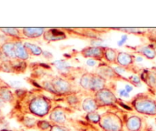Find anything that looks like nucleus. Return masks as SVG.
Wrapping results in <instances>:
<instances>
[{"mask_svg":"<svg viewBox=\"0 0 156 131\" xmlns=\"http://www.w3.org/2000/svg\"><path fill=\"white\" fill-rule=\"evenodd\" d=\"M27 109L33 115L39 117H45L52 111V101L43 94H37L27 102Z\"/></svg>","mask_w":156,"mask_h":131,"instance_id":"1","label":"nucleus"},{"mask_svg":"<svg viewBox=\"0 0 156 131\" xmlns=\"http://www.w3.org/2000/svg\"><path fill=\"white\" fill-rule=\"evenodd\" d=\"M136 112L148 116H156V101L146 94H139L131 101Z\"/></svg>","mask_w":156,"mask_h":131,"instance_id":"2","label":"nucleus"},{"mask_svg":"<svg viewBox=\"0 0 156 131\" xmlns=\"http://www.w3.org/2000/svg\"><path fill=\"white\" fill-rule=\"evenodd\" d=\"M98 124L106 131H122L123 126L121 118L111 111H106L101 115Z\"/></svg>","mask_w":156,"mask_h":131,"instance_id":"3","label":"nucleus"},{"mask_svg":"<svg viewBox=\"0 0 156 131\" xmlns=\"http://www.w3.org/2000/svg\"><path fill=\"white\" fill-rule=\"evenodd\" d=\"M93 97H94L99 107L112 106L116 104L118 101L114 91L107 87L94 93Z\"/></svg>","mask_w":156,"mask_h":131,"instance_id":"4","label":"nucleus"},{"mask_svg":"<svg viewBox=\"0 0 156 131\" xmlns=\"http://www.w3.org/2000/svg\"><path fill=\"white\" fill-rule=\"evenodd\" d=\"M52 84L56 91V94L59 95H69L72 94L73 85L69 81L62 77H54L51 79Z\"/></svg>","mask_w":156,"mask_h":131,"instance_id":"5","label":"nucleus"},{"mask_svg":"<svg viewBox=\"0 0 156 131\" xmlns=\"http://www.w3.org/2000/svg\"><path fill=\"white\" fill-rule=\"evenodd\" d=\"M105 49V47H99V46H90L82 49L80 51V54L85 58L101 61L104 59Z\"/></svg>","mask_w":156,"mask_h":131,"instance_id":"6","label":"nucleus"},{"mask_svg":"<svg viewBox=\"0 0 156 131\" xmlns=\"http://www.w3.org/2000/svg\"><path fill=\"white\" fill-rule=\"evenodd\" d=\"M43 38L47 42H53V41H62L67 38V35L63 30L56 28H50L45 30Z\"/></svg>","mask_w":156,"mask_h":131,"instance_id":"7","label":"nucleus"},{"mask_svg":"<svg viewBox=\"0 0 156 131\" xmlns=\"http://www.w3.org/2000/svg\"><path fill=\"white\" fill-rule=\"evenodd\" d=\"M49 119L55 124H63L66 121V114L65 110L61 107H55L49 114Z\"/></svg>","mask_w":156,"mask_h":131,"instance_id":"8","label":"nucleus"},{"mask_svg":"<svg viewBox=\"0 0 156 131\" xmlns=\"http://www.w3.org/2000/svg\"><path fill=\"white\" fill-rule=\"evenodd\" d=\"M107 80L98 73H91L89 91L94 94L97 91L106 88Z\"/></svg>","mask_w":156,"mask_h":131,"instance_id":"9","label":"nucleus"},{"mask_svg":"<svg viewBox=\"0 0 156 131\" xmlns=\"http://www.w3.org/2000/svg\"><path fill=\"white\" fill-rule=\"evenodd\" d=\"M96 73L101 75L106 80H108V79H119V78L122 79L123 78L116 73L114 68H112L107 64H100L98 67Z\"/></svg>","mask_w":156,"mask_h":131,"instance_id":"10","label":"nucleus"},{"mask_svg":"<svg viewBox=\"0 0 156 131\" xmlns=\"http://www.w3.org/2000/svg\"><path fill=\"white\" fill-rule=\"evenodd\" d=\"M15 40H8L0 45L2 54L9 60L16 59L15 53Z\"/></svg>","mask_w":156,"mask_h":131,"instance_id":"11","label":"nucleus"},{"mask_svg":"<svg viewBox=\"0 0 156 131\" xmlns=\"http://www.w3.org/2000/svg\"><path fill=\"white\" fill-rule=\"evenodd\" d=\"M135 62V59H134V56L129 53H126V52H118V55H117V62L116 64L120 67H123V68H126L130 67L133 66Z\"/></svg>","mask_w":156,"mask_h":131,"instance_id":"12","label":"nucleus"},{"mask_svg":"<svg viewBox=\"0 0 156 131\" xmlns=\"http://www.w3.org/2000/svg\"><path fill=\"white\" fill-rule=\"evenodd\" d=\"M15 53L16 59L21 61H27L30 57V54L26 50L24 43L21 40H15Z\"/></svg>","mask_w":156,"mask_h":131,"instance_id":"13","label":"nucleus"},{"mask_svg":"<svg viewBox=\"0 0 156 131\" xmlns=\"http://www.w3.org/2000/svg\"><path fill=\"white\" fill-rule=\"evenodd\" d=\"M46 29L42 27H24L21 30L22 36L28 39H37L43 37Z\"/></svg>","mask_w":156,"mask_h":131,"instance_id":"14","label":"nucleus"},{"mask_svg":"<svg viewBox=\"0 0 156 131\" xmlns=\"http://www.w3.org/2000/svg\"><path fill=\"white\" fill-rule=\"evenodd\" d=\"M143 126V120L137 115H132L126 119V126L128 131H139Z\"/></svg>","mask_w":156,"mask_h":131,"instance_id":"15","label":"nucleus"},{"mask_svg":"<svg viewBox=\"0 0 156 131\" xmlns=\"http://www.w3.org/2000/svg\"><path fill=\"white\" fill-rule=\"evenodd\" d=\"M136 52L148 59H153L156 57V49L152 44L140 46L136 50Z\"/></svg>","mask_w":156,"mask_h":131,"instance_id":"16","label":"nucleus"},{"mask_svg":"<svg viewBox=\"0 0 156 131\" xmlns=\"http://www.w3.org/2000/svg\"><path fill=\"white\" fill-rule=\"evenodd\" d=\"M0 97L5 103L12 104L15 101V93L7 85H0Z\"/></svg>","mask_w":156,"mask_h":131,"instance_id":"17","label":"nucleus"},{"mask_svg":"<svg viewBox=\"0 0 156 131\" xmlns=\"http://www.w3.org/2000/svg\"><path fill=\"white\" fill-rule=\"evenodd\" d=\"M140 79L146 82L148 86L156 88V72L143 70L140 74Z\"/></svg>","mask_w":156,"mask_h":131,"instance_id":"18","label":"nucleus"},{"mask_svg":"<svg viewBox=\"0 0 156 131\" xmlns=\"http://www.w3.org/2000/svg\"><path fill=\"white\" fill-rule=\"evenodd\" d=\"M82 108L85 112L88 113L94 112L99 108V105L94 97H88L84 99L82 103Z\"/></svg>","mask_w":156,"mask_h":131,"instance_id":"19","label":"nucleus"},{"mask_svg":"<svg viewBox=\"0 0 156 131\" xmlns=\"http://www.w3.org/2000/svg\"><path fill=\"white\" fill-rule=\"evenodd\" d=\"M0 31L4 34L5 36L11 37L12 40H21L23 37L21 30L18 28H14V27H3L0 28Z\"/></svg>","mask_w":156,"mask_h":131,"instance_id":"20","label":"nucleus"},{"mask_svg":"<svg viewBox=\"0 0 156 131\" xmlns=\"http://www.w3.org/2000/svg\"><path fill=\"white\" fill-rule=\"evenodd\" d=\"M118 52L115 49L111 47H105L104 52V59L108 63H116Z\"/></svg>","mask_w":156,"mask_h":131,"instance_id":"21","label":"nucleus"},{"mask_svg":"<svg viewBox=\"0 0 156 131\" xmlns=\"http://www.w3.org/2000/svg\"><path fill=\"white\" fill-rule=\"evenodd\" d=\"M11 66H12V73H21L25 71L27 68V64L25 61H21L19 59H13L10 60Z\"/></svg>","mask_w":156,"mask_h":131,"instance_id":"22","label":"nucleus"},{"mask_svg":"<svg viewBox=\"0 0 156 131\" xmlns=\"http://www.w3.org/2000/svg\"><path fill=\"white\" fill-rule=\"evenodd\" d=\"M24 45L30 55H33V56H39L41 55H42L43 53H44L42 48L41 47H39L38 45H37V44H32V43L30 42H24Z\"/></svg>","mask_w":156,"mask_h":131,"instance_id":"23","label":"nucleus"},{"mask_svg":"<svg viewBox=\"0 0 156 131\" xmlns=\"http://www.w3.org/2000/svg\"><path fill=\"white\" fill-rule=\"evenodd\" d=\"M91 78V73H85L84 74H82V76H81L80 80H79V85H80V86L82 87L84 90L89 91Z\"/></svg>","mask_w":156,"mask_h":131,"instance_id":"24","label":"nucleus"},{"mask_svg":"<svg viewBox=\"0 0 156 131\" xmlns=\"http://www.w3.org/2000/svg\"><path fill=\"white\" fill-rule=\"evenodd\" d=\"M85 118L88 121L91 122V123H99L101 120V115L98 112L94 111V112L88 113L85 116Z\"/></svg>","mask_w":156,"mask_h":131,"instance_id":"25","label":"nucleus"},{"mask_svg":"<svg viewBox=\"0 0 156 131\" xmlns=\"http://www.w3.org/2000/svg\"><path fill=\"white\" fill-rule=\"evenodd\" d=\"M66 101L68 104L71 105V106H76L79 104V97L76 94H73V93L66 96Z\"/></svg>","mask_w":156,"mask_h":131,"instance_id":"26","label":"nucleus"},{"mask_svg":"<svg viewBox=\"0 0 156 131\" xmlns=\"http://www.w3.org/2000/svg\"><path fill=\"white\" fill-rule=\"evenodd\" d=\"M42 85V88H44V90H46V91H48V92L53 93V94H56V90H55L54 87H53V84H52L51 80L50 81H48V80L44 81V82H42V85Z\"/></svg>","mask_w":156,"mask_h":131,"instance_id":"27","label":"nucleus"},{"mask_svg":"<svg viewBox=\"0 0 156 131\" xmlns=\"http://www.w3.org/2000/svg\"><path fill=\"white\" fill-rule=\"evenodd\" d=\"M53 65L56 67V69L59 70H61V71H66L69 66L68 63L65 61H62V60H57V61H55L53 62Z\"/></svg>","mask_w":156,"mask_h":131,"instance_id":"28","label":"nucleus"},{"mask_svg":"<svg viewBox=\"0 0 156 131\" xmlns=\"http://www.w3.org/2000/svg\"><path fill=\"white\" fill-rule=\"evenodd\" d=\"M37 126L41 130H47V129H50L52 125L50 124V122L47 120H38L37 122Z\"/></svg>","mask_w":156,"mask_h":131,"instance_id":"29","label":"nucleus"},{"mask_svg":"<svg viewBox=\"0 0 156 131\" xmlns=\"http://www.w3.org/2000/svg\"><path fill=\"white\" fill-rule=\"evenodd\" d=\"M37 121L34 117H24V120H23V123L27 127H33L34 126L37 125Z\"/></svg>","mask_w":156,"mask_h":131,"instance_id":"30","label":"nucleus"},{"mask_svg":"<svg viewBox=\"0 0 156 131\" xmlns=\"http://www.w3.org/2000/svg\"><path fill=\"white\" fill-rule=\"evenodd\" d=\"M50 131H69V129L68 128L65 127V126H62V125L53 124L52 125Z\"/></svg>","mask_w":156,"mask_h":131,"instance_id":"31","label":"nucleus"},{"mask_svg":"<svg viewBox=\"0 0 156 131\" xmlns=\"http://www.w3.org/2000/svg\"><path fill=\"white\" fill-rule=\"evenodd\" d=\"M129 80L132 82L133 85H138V84L140 83L141 82V79H140V77H139L138 76H132L130 78H129Z\"/></svg>","mask_w":156,"mask_h":131,"instance_id":"32","label":"nucleus"},{"mask_svg":"<svg viewBox=\"0 0 156 131\" xmlns=\"http://www.w3.org/2000/svg\"><path fill=\"white\" fill-rule=\"evenodd\" d=\"M98 61L96 59H89L88 61H87V64L88 66H95L96 64H98Z\"/></svg>","mask_w":156,"mask_h":131,"instance_id":"33","label":"nucleus"},{"mask_svg":"<svg viewBox=\"0 0 156 131\" xmlns=\"http://www.w3.org/2000/svg\"><path fill=\"white\" fill-rule=\"evenodd\" d=\"M127 40V35H123L121 37V40L118 42V46H122Z\"/></svg>","mask_w":156,"mask_h":131,"instance_id":"34","label":"nucleus"},{"mask_svg":"<svg viewBox=\"0 0 156 131\" xmlns=\"http://www.w3.org/2000/svg\"><path fill=\"white\" fill-rule=\"evenodd\" d=\"M120 96H125V97H127V96H129V93L126 92V90H122V91H120Z\"/></svg>","mask_w":156,"mask_h":131,"instance_id":"35","label":"nucleus"},{"mask_svg":"<svg viewBox=\"0 0 156 131\" xmlns=\"http://www.w3.org/2000/svg\"><path fill=\"white\" fill-rule=\"evenodd\" d=\"M125 90L126 91V92L129 93L133 90V87L130 86V85H126V87H125Z\"/></svg>","mask_w":156,"mask_h":131,"instance_id":"36","label":"nucleus"},{"mask_svg":"<svg viewBox=\"0 0 156 131\" xmlns=\"http://www.w3.org/2000/svg\"><path fill=\"white\" fill-rule=\"evenodd\" d=\"M5 102L4 101L2 100V97H0V109H1L2 108H3V107L5 106Z\"/></svg>","mask_w":156,"mask_h":131,"instance_id":"37","label":"nucleus"},{"mask_svg":"<svg viewBox=\"0 0 156 131\" xmlns=\"http://www.w3.org/2000/svg\"><path fill=\"white\" fill-rule=\"evenodd\" d=\"M0 131H12V130H9V129H0Z\"/></svg>","mask_w":156,"mask_h":131,"instance_id":"38","label":"nucleus"},{"mask_svg":"<svg viewBox=\"0 0 156 131\" xmlns=\"http://www.w3.org/2000/svg\"><path fill=\"white\" fill-rule=\"evenodd\" d=\"M1 117H2V111L1 109H0V118H1Z\"/></svg>","mask_w":156,"mask_h":131,"instance_id":"39","label":"nucleus"},{"mask_svg":"<svg viewBox=\"0 0 156 131\" xmlns=\"http://www.w3.org/2000/svg\"><path fill=\"white\" fill-rule=\"evenodd\" d=\"M1 64H2V62L0 61V71H1Z\"/></svg>","mask_w":156,"mask_h":131,"instance_id":"40","label":"nucleus"}]
</instances>
